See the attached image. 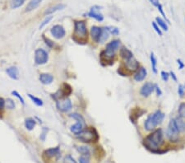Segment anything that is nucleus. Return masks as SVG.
Returning a JSON list of instances; mask_svg holds the SVG:
<instances>
[{
    "label": "nucleus",
    "mask_w": 185,
    "mask_h": 163,
    "mask_svg": "<svg viewBox=\"0 0 185 163\" xmlns=\"http://www.w3.org/2000/svg\"><path fill=\"white\" fill-rule=\"evenodd\" d=\"M156 21L157 25L160 27H161L164 31H168V25L165 22V21H164L163 19H161V17H156Z\"/></svg>",
    "instance_id": "obj_25"
},
{
    "label": "nucleus",
    "mask_w": 185,
    "mask_h": 163,
    "mask_svg": "<svg viewBox=\"0 0 185 163\" xmlns=\"http://www.w3.org/2000/svg\"><path fill=\"white\" fill-rule=\"evenodd\" d=\"M151 3H152L153 5L156 6V7H158L159 4H160V2H159V0H149Z\"/></svg>",
    "instance_id": "obj_45"
},
{
    "label": "nucleus",
    "mask_w": 185,
    "mask_h": 163,
    "mask_svg": "<svg viewBox=\"0 0 185 163\" xmlns=\"http://www.w3.org/2000/svg\"><path fill=\"white\" fill-rule=\"evenodd\" d=\"M151 67H152V70L154 73H156L157 72V69H156V65H157V60H156V56L154 55V54L151 53Z\"/></svg>",
    "instance_id": "obj_26"
},
{
    "label": "nucleus",
    "mask_w": 185,
    "mask_h": 163,
    "mask_svg": "<svg viewBox=\"0 0 185 163\" xmlns=\"http://www.w3.org/2000/svg\"><path fill=\"white\" fill-rule=\"evenodd\" d=\"M59 147H53V148H49V149L48 150H45V151L43 153V155L44 157H45L46 159H47V158L49 159V158H52L54 157H55L57 154H59Z\"/></svg>",
    "instance_id": "obj_18"
},
{
    "label": "nucleus",
    "mask_w": 185,
    "mask_h": 163,
    "mask_svg": "<svg viewBox=\"0 0 185 163\" xmlns=\"http://www.w3.org/2000/svg\"><path fill=\"white\" fill-rule=\"evenodd\" d=\"M70 116L72 118H73L74 120H76L77 121H80V122H83L85 123V120H84V118L82 116L79 114H77V113H73V114H71Z\"/></svg>",
    "instance_id": "obj_31"
},
{
    "label": "nucleus",
    "mask_w": 185,
    "mask_h": 163,
    "mask_svg": "<svg viewBox=\"0 0 185 163\" xmlns=\"http://www.w3.org/2000/svg\"><path fill=\"white\" fill-rule=\"evenodd\" d=\"M85 125H86V123L78 121V123L70 127V130H71V132H73V134H75L77 135V134H80L81 132L83 130Z\"/></svg>",
    "instance_id": "obj_15"
},
{
    "label": "nucleus",
    "mask_w": 185,
    "mask_h": 163,
    "mask_svg": "<svg viewBox=\"0 0 185 163\" xmlns=\"http://www.w3.org/2000/svg\"><path fill=\"white\" fill-rule=\"evenodd\" d=\"M164 138L163 132L161 129H157L151 134H149L144 140V145L151 152H156V150L161 147L163 144Z\"/></svg>",
    "instance_id": "obj_1"
},
{
    "label": "nucleus",
    "mask_w": 185,
    "mask_h": 163,
    "mask_svg": "<svg viewBox=\"0 0 185 163\" xmlns=\"http://www.w3.org/2000/svg\"><path fill=\"white\" fill-rule=\"evenodd\" d=\"M152 27L159 35H162V31H161V30L160 29V27L157 25L156 22H152Z\"/></svg>",
    "instance_id": "obj_37"
},
{
    "label": "nucleus",
    "mask_w": 185,
    "mask_h": 163,
    "mask_svg": "<svg viewBox=\"0 0 185 163\" xmlns=\"http://www.w3.org/2000/svg\"><path fill=\"white\" fill-rule=\"evenodd\" d=\"M6 72L8 73V75L11 78L14 79V80H16L18 79V76H19V71L18 69L15 66H12V67L8 68L6 69Z\"/></svg>",
    "instance_id": "obj_16"
},
{
    "label": "nucleus",
    "mask_w": 185,
    "mask_h": 163,
    "mask_svg": "<svg viewBox=\"0 0 185 163\" xmlns=\"http://www.w3.org/2000/svg\"><path fill=\"white\" fill-rule=\"evenodd\" d=\"M119 53H120V56L122 57L125 61L133 57L132 53L131 51L129 50V49L125 48V47H122V48L120 49V52H119Z\"/></svg>",
    "instance_id": "obj_21"
},
{
    "label": "nucleus",
    "mask_w": 185,
    "mask_h": 163,
    "mask_svg": "<svg viewBox=\"0 0 185 163\" xmlns=\"http://www.w3.org/2000/svg\"><path fill=\"white\" fill-rule=\"evenodd\" d=\"M54 80V77L49 73H41L40 75V83L44 85H49L51 84Z\"/></svg>",
    "instance_id": "obj_14"
},
{
    "label": "nucleus",
    "mask_w": 185,
    "mask_h": 163,
    "mask_svg": "<svg viewBox=\"0 0 185 163\" xmlns=\"http://www.w3.org/2000/svg\"><path fill=\"white\" fill-rule=\"evenodd\" d=\"M178 113H179V116L183 119H185V102H183L180 105L178 109Z\"/></svg>",
    "instance_id": "obj_29"
},
{
    "label": "nucleus",
    "mask_w": 185,
    "mask_h": 163,
    "mask_svg": "<svg viewBox=\"0 0 185 163\" xmlns=\"http://www.w3.org/2000/svg\"><path fill=\"white\" fill-rule=\"evenodd\" d=\"M164 117H165V114H164L162 111L161 110H156V112L153 114V118L156 121V124H161L162 123V121L164 120Z\"/></svg>",
    "instance_id": "obj_22"
},
{
    "label": "nucleus",
    "mask_w": 185,
    "mask_h": 163,
    "mask_svg": "<svg viewBox=\"0 0 185 163\" xmlns=\"http://www.w3.org/2000/svg\"><path fill=\"white\" fill-rule=\"evenodd\" d=\"M177 62H178V64H179V69H183V67H184V64H183L180 59H178Z\"/></svg>",
    "instance_id": "obj_44"
},
{
    "label": "nucleus",
    "mask_w": 185,
    "mask_h": 163,
    "mask_svg": "<svg viewBox=\"0 0 185 163\" xmlns=\"http://www.w3.org/2000/svg\"><path fill=\"white\" fill-rule=\"evenodd\" d=\"M78 152L84 156H90V149L87 147H78Z\"/></svg>",
    "instance_id": "obj_30"
},
{
    "label": "nucleus",
    "mask_w": 185,
    "mask_h": 163,
    "mask_svg": "<svg viewBox=\"0 0 185 163\" xmlns=\"http://www.w3.org/2000/svg\"><path fill=\"white\" fill-rule=\"evenodd\" d=\"M52 18H53V17H52V16L47 17H46V18L45 19V20H44V21H42V22H41V24H40V29H41V28H43V27H45V25L48 24L49 22V21H50L51 20H52Z\"/></svg>",
    "instance_id": "obj_35"
},
{
    "label": "nucleus",
    "mask_w": 185,
    "mask_h": 163,
    "mask_svg": "<svg viewBox=\"0 0 185 163\" xmlns=\"http://www.w3.org/2000/svg\"><path fill=\"white\" fill-rule=\"evenodd\" d=\"M125 68L129 71H131V72H135V71H137V69H139V64L132 57L131 59H128V60L125 61Z\"/></svg>",
    "instance_id": "obj_10"
},
{
    "label": "nucleus",
    "mask_w": 185,
    "mask_h": 163,
    "mask_svg": "<svg viewBox=\"0 0 185 163\" xmlns=\"http://www.w3.org/2000/svg\"><path fill=\"white\" fill-rule=\"evenodd\" d=\"M42 1L43 0H31V2L26 7V12H31V11L35 10V8H38V6L40 5Z\"/></svg>",
    "instance_id": "obj_20"
},
{
    "label": "nucleus",
    "mask_w": 185,
    "mask_h": 163,
    "mask_svg": "<svg viewBox=\"0 0 185 163\" xmlns=\"http://www.w3.org/2000/svg\"><path fill=\"white\" fill-rule=\"evenodd\" d=\"M51 34L55 39H62L64 37L66 31L63 27L60 26V25H55L51 28Z\"/></svg>",
    "instance_id": "obj_7"
},
{
    "label": "nucleus",
    "mask_w": 185,
    "mask_h": 163,
    "mask_svg": "<svg viewBox=\"0 0 185 163\" xmlns=\"http://www.w3.org/2000/svg\"><path fill=\"white\" fill-rule=\"evenodd\" d=\"M12 94H13V96H16V98H18L19 101H20V102H22V104L25 105L24 99H23V98H22V96H21V95H20V94H19L18 92H17V91H12Z\"/></svg>",
    "instance_id": "obj_36"
},
{
    "label": "nucleus",
    "mask_w": 185,
    "mask_h": 163,
    "mask_svg": "<svg viewBox=\"0 0 185 163\" xmlns=\"http://www.w3.org/2000/svg\"><path fill=\"white\" fill-rule=\"evenodd\" d=\"M120 46V41L118 40H114L108 43L105 47V51L102 52L101 57L104 58L105 60H111V59L115 56L116 51L118 50Z\"/></svg>",
    "instance_id": "obj_4"
},
{
    "label": "nucleus",
    "mask_w": 185,
    "mask_h": 163,
    "mask_svg": "<svg viewBox=\"0 0 185 163\" xmlns=\"http://www.w3.org/2000/svg\"><path fill=\"white\" fill-rule=\"evenodd\" d=\"M178 93H179L180 96H181V97L184 96V87H183V86H179V87H178Z\"/></svg>",
    "instance_id": "obj_40"
},
{
    "label": "nucleus",
    "mask_w": 185,
    "mask_h": 163,
    "mask_svg": "<svg viewBox=\"0 0 185 163\" xmlns=\"http://www.w3.org/2000/svg\"><path fill=\"white\" fill-rule=\"evenodd\" d=\"M25 1L26 0H12L11 8L13 9H16V8L21 7L25 3Z\"/></svg>",
    "instance_id": "obj_27"
},
{
    "label": "nucleus",
    "mask_w": 185,
    "mask_h": 163,
    "mask_svg": "<svg viewBox=\"0 0 185 163\" xmlns=\"http://www.w3.org/2000/svg\"><path fill=\"white\" fill-rule=\"evenodd\" d=\"M88 32L85 21H78L75 22L74 27V34L73 35V39L78 43L86 42L87 40Z\"/></svg>",
    "instance_id": "obj_2"
},
{
    "label": "nucleus",
    "mask_w": 185,
    "mask_h": 163,
    "mask_svg": "<svg viewBox=\"0 0 185 163\" xmlns=\"http://www.w3.org/2000/svg\"><path fill=\"white\" fill-rule=\"evenodd\" d=\"M77 137L80 141L83 143L96 142L98 139H99L96 130L92 127L83 129L80 134H77Z\"/></svg>",
    "instance_id": "obj_3"
},
{
    "label": "nucleus",
    "mask_w": 185,
    "mask_h": 163,
    "mask_svg": "<svg viewBox=\"0 0 185 163\" xmlns=\"http://www.w3.org/2000/svg\"><path fill=\"white\" fill-rule=\"evenodd\" d=\"M147 70L144 67H140L137 69V72L134 75V80L137 82H142L147 77Z\"/></svg>",
    "instance_id": "obj_13"
},
{
    "label": "nucleus",
    "mask_w": 185,
    "mask_h": 163,
    "mask_svg": "<svg viewBox=\"0 0 185 163\" xmlns=\"http://www.w3.org/2000/svg\"><path fill=\"white\" fill-rule=\"evenodd\" d=\"M144 126H145L146 130H147V131H152V130L155 129L156 126H157L156 121H155L154 118H153V114L152 115H149L147 119L146 120Z\"/></svg>",
    "instance_id": "obj_11"
},
{
    "label": "nucleus",
    "mask_w": 185,
    "mask_h": 163,
    "mask_svg": "<svg viewBox=\"0 0 185 163\" xmlns=\"http://www.w3.org/2000/svg\"><path fill=\"white\" fill-rule=\"evenodd\" d=\"M109 35H110V32L108 31L107 27L103 28V29H102V33H101V35H100V38L99 42L100 43L105 42V40L109 38Z\"/></svg>",
    "instance_id": "obj_24"
},
{
    "label": "nucleus",
    "mask_w": 185,
    "mask_h": 163,
    "mask_svg": "<svg viewBox=\"0 0 185 163\" xmlns=\"http://www.w3.org/2000/svg\"><path fill=\"white\" fill-rule=\"evenodd\" d=\"M100 8H101L99 7V6L97 5L93 6V7L91 8L90 12L88 13V16L90 17H92V18L96 19V21H102L104 20V16L100 13Z\"/></svg>",
    "instance_id": "obj_8"
},
{
    "label": "nucleus",
    "mask_w": 185,
    "mask_h": 163,
    "mask_svg": "<svg viewBox=\"0 0 185 163\" xmlns=\"http://www.w3.org/2000/svg\"><path fill=\"white\" fill-rule=\"evenodd\" d=\"M56 106L62 112H67L72 109V102L67 97L56 100Z\"/></svg>",
    "instance_id": "obj_5"
},
{
    "label": "nucleus",
    "mask_w": 185,
    "mask_h": 163,
    "mask_svg": "<svg viewBox=\"0 0 185 163\" xmlns=\"http://www.w3.org/2000/svg\"><path fill=\"white\" fill-rule=\"evenodd\" d=\"M154 90H155V84L148 82V83H146L144 85L142 86L141 91H140V94L143 97H148L152 93Z\"/></svg>",
    "instance_id": "obj_9"
},
{
    "label": "nucleus",
    "mask_w": 185,
    "mask_h": 163,
    "mask_svg": "<svg viewBox=\"0 0 185 163\" xmlns=\"http://www.w3.org/2000/svg\"><path fill=\"white\" fill-rule=\"evenodd\" d=\"M65 7H66V6H65L64 4H63V3H59V4H56L55 6H53V7L48 8V9L45 12V15H49V14L54 13H55L57 11L64 9Z\"/></svg>",
    "instance_id": "obj_19"
},
{
    "label": "nucleus",
    "mask_w": 185,
    "mask_h": 163,
    "mask_svg": "<svg viewBox=\"0 0 185 163\" xmlns=\"http://www.w3.org/2000/svg\"><path fill=\"white\" fill-rule=\"evenodd\" d=\"M4 106H5V101L2 97H0V111L3 110Z\"/></svg>",
    "instance_id": "obj_42"
},
{
    "label": "nucleus",
    "mask_w": 185,
    "mask_h": 163,
    "mask_svg": "<svg viewBox=\"0 0 185 163\" xmlns=\"http://www.w3.org/2000/svg\"><path fill=\"white\" fill-rule=\"evenodd\" d=\"M169 75H170V76H171L172 77V78H173V79H174V81H175V82H176V81H177V77H176V76H175V74H174V72H169Z\"/></svg>",
    "instance_id": "obj_46"
},
{
    "label": "nucleus",
    "mask_w": 185,
    "mask_h": 163,
    "mask_svg": "<svg viewBox=\"0 0 185 163\" xmlns=\"http://www.w3.org/2000/svg\"><path fill=\"white\" fill-rule=\"evenodd\" d=\"M161 78H162V79H163L165 82H167V81L169 80V73L167 72H165V71H162V72H161Z\"/></svg>",
    "instance_id": "obj_39"
},
{
    "label": "nucleus",
    "mask_w": 185,
    "mask_h": 163,
    "mask_svg": "<svg viewBox=\"0 0 185 163\" xmlns=\"http://www.w3.org/2000/svg\"><path fill=\"white\" fill-rule=\"evenodd\" d=\"M35 124H36V122L32 118H28L25 121V126L28 130H32L33 128H35Z\"/></svg>",
    "instance_id": "obj_23"
},
{
    "label": "nucleus",
    "mask_w": 185,
    "mask_h": 163,
    "mask_svg": "<svg viewBox=\"0 0 185 163\" xmlns=\"http://www.w3.org/2000/svg\"><path fill=\"white\" fill-rule=\"evenodd\" d=\"M108 31H109V32L110 33H111V34H113L114 35H117L119 34V31H118V29L117 28V27H107Z\"/></svg>",
    "instance_id": "obj_32"
},
{
    "label": "nucleus",
    "mask_w": 185,
    "mask_h": 163,
    "mask_svg": "<svg viewBox=\"0 0 185 163\" xmlns=\"http://www.w3.org/2000/svg\"><path fill=\"white\" fill-rule=\"evenodd\" d=\"M174 123H175V125L177 127L180 133L185 132V121L183 118H181L180 116L176 117L174 119Z\"/></svg>",
    "instance_id": "obj_17"
},
{
    "label": "nucleus",
    "mask_w": 185,
    "mask_h": 163,
    "mask_svg": "<svg viewBox=\"0 0 185 163\" xmlns=\"http://www.w3.org/2000/svg\"><path fill=\"white\" fill-rule=\"evenodd\" d=\"M49 56L45 50L37 49L35 52V62L36 64H45L48 62Z\"/></svg>",
    "instance_id": "obj_6"
},
{
    "label": "nucleus",
    "mask_w": 185,
    "mask_h": 163,
    "mask_svg": "<svg viewBox=\"0 0 185 163\" xmlns=\"http://www.w3.org/2000/svg\"><path fill=\"white\" fill-rule=\"evenodd\" d=\"M157 8H158V10L160 11V12H161V15H162V16H163L164 18H165V20H166L167 22H169V20H168V19H167L166 15H165V13H164L163 8H162V5H161V4H159V6H158V7H157Z\"/></svg>",
    "instance_id": "obj_41"
},
{
    "label": "nucleus",
    "mask_w": 185,
    "mask_h": 163,
    "mask_svg": "<svg viewBox=\"0 0 185 163\" xmlns=\"http://www.w3.org/2000/svg\"><path fill=\"white\" fill-rule=\"evenodd\" d=\"M5 105L7 108H8V109H11L12 110V109H14V108H15V103H14L13 101L11 99L7 100L5 102Z\"/></svg>",
    "instance_id": "obj_34"
},
{
    "label": "nucleus",
    "mask_w": 185,
    "mask_h": 163,
    "mask_svg": "<svg viewBox=\"0 0 185 163\" xmlns=\"http://www.w3.org/2000/svg\"><path fill=\"white\" fill-rule=\"evenodd\" d=\"M28 96H29L30 99L34 103H35L36 106H43V102H42V100L40 99V98H38L36 96H34L31 94H28Z\"/></svg>",
    "instance_id": "obj_28"
},
{
    "label": "nucleus",
    "mask_w": 185,
    "mask_h": 163,
    "mask_svg": "<svg viewBox=\"0 0 185 163\" xmlns=\"http://www.w3.org/2000/svg\"><path fill=\"white\" fill-rule=\"evenodd\" d=\"M155 90H156V95L157 96H161L162 95V91H161V88L159 87L158 86L156 85V84H155Z\"/></svg>",
    "instance_id": "obj_43"
},
{
    "label": "nucleus",
    "mask_w": 185,
    "mask_h": 163,
    "mask_svg": "<svg viewBox=\"0 0 185 163\" xmlns=\"http://www.w3.org/2000/svg\"><path fill=\"white\" fill-rule=\"evenodd\" d=\"M184 88H185V87H184Z\"/></svg>",
    "instance_id": "obj_47"
},
{
    "label": "nucleus",
    "mask_w": 185,
    "mask_h": 163,
    "mask_svg": "<svg viewBox=\"0 0 185 163\" xmlns=\"http://www.w3.org/2000/svg\"><path fill=\"white\" fill-rule=\"evenodd\" d=\"M102 33V28L96 26H94L91 28V35L92 40L96 41V42H99L100 38L101 35Z\"/></svg>",
    "instance_id": "obj_12"
},
{
    "label": "nucleus",
    "mask_w": 185,
    "mask_h": 163,
    "mask_svg": "<svg viewBox=\"0 0 185 163\" xmlns=\"http://www.w3.org/2000/svg\"><path fill=\"white\" fill-rule=\"evenodd\" d=\"M79 162L80 163H91L90 161V156L82 155L79 157Z\"/></svg>",
    "instance_id": "obj_33"
},
{
    "label": "nucleus",
    "mask_w": 185,
    "mask_h": 163,
    "mask_svg": "<svg viewBox=\"0 0 185 163\" xmlns=\"http://www.w3.org/2000/svg\"><path fill=\"white\" fill-rule=\"evenodd\" d=\"M63 163H77V161H76L71 157V156L67 155L65 157Z\"/></svg>",
    "instance_id": "obj_38"
}]
</instances>
